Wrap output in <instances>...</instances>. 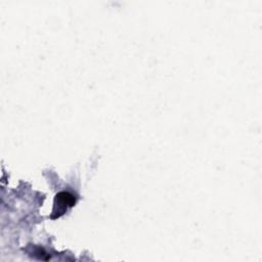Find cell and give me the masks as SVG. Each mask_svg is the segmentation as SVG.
I'll return each mask as SVG.
<instances>
[{
    "mask_svg": "<svg viewBox=\"0 0 262 262\" xmlns=\"http://www.w3.org/2000/svg\"><path fill=\"white\" fill-rule=\"evenodd\" d=\"M76 198L69 191H60L54 198L51 218L55 219L63 215L70 208L75 206Z\"/></svg>",
    "mask_w": 262,
    "mask_h": 262,
    "instance_id": "cell-1",
    "label": "cell"
}]
</instances>
